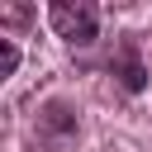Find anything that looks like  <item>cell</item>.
<instances>
[{
	"label": "cell",
	"instance_id": "cell-4",
	"mask_svg": "<svg viewBox=\"0 0 152 152\" xmlns=\"http://www.w3.org/2000/svg\"><path fill=\"white\" fill-rule=\"evenodd\" d=\"M14 66H19V43L5 38L0 43V76H14Z\"/></svg>",
	"mask_w": 152,
	"mask_h": 152
},
{
	"label": "cell",
	"instance_id": "cell-3",
	"mask_svg": "<svg viewBox=\"0 0 152 152\" xmlns=\"http://www.w3.org/2000/svg\"><path fill=\"white\" fill-rule=\"evenodd\" d=\"M109 71L119 76V86L128 90V95H138L142 86H147V66H142V57H138V38L128 33L119 48H114V57H109Z\"/></svg>",
	"mask_w": 152,
	"mask_h": 152
},
{
	"label": "cell",
	"instance_id": "cell-2",
	"mask_svg": "<svg viewBox=\"0 0 152 152\" xmlns=\"http://www.w3.org/2000/svg\"><path fill=\"white\" fill-rule=\"evenodd\" d=\"M71 138H76V109H71L66 100H48V104L38 109V142L66 147Z\"/></svg>",
	"mask_w": 152,
	"mask_h": 152
},
{
	"label": "cell",
	"instance_id": "cell-1",
	"mask_svg": "<svg viewBox=\"0 0 152 152\" xmlns=\"http://www.w3.org/2000/svg\"><path fill=\"white\" fill-rule=\"evenodd\" d=\"M48 24L57 28V38L86 48V43H95L100 5H90V0H76V5H71V0H52V5H48Z\"/></svg>",
	"mask_w": 152,
	"mask_h": 152
},
{
	"label": "cell",
	"instance_id": "cell-5",
	"mask_svg": "<svg viewBox=\"0 0 152 152\" xmlns=\"http://www.w3.org/2000/svg\"><path fill=\"white\" fill-rule=\"evenodd\" d=\"M28 19H33L28 5H10V10H0V24H10V28H24Z\"/></svg>",
	"mask_w": 152,
	"mask_h": 152
}]
</instances>
